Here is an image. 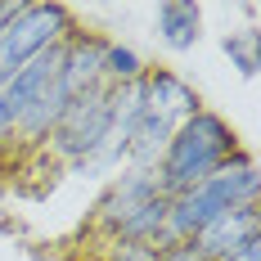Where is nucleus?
<instances>
[{"label":"nucleus","mask_w":261,"mask_h":261,"mask_svg":"<svg viewBox=\"0 0 261 261\" xmlns=\"http://www.w3.org/2000/svg\"><path fill=\"white\" fill-rule=\"evenodd\" d=\"M225 45V54L234 59V68H239V77H257V68H261V59H257V32H243V36H225L221 41Z\"/></svg>","instance_id":"nucleus-12"},{"label":"nucleus","mask_w":261,"mask_h":261,"mask_svg":"<svg viewBox=\"0 0 261 261\" xmlns=\"http://www.w3.org/2000/svg\"><path fill=\"white\" fill-rule=\"evenodd\" d=\"M225 261H261V239H248L234 257H225Z\"/></svg>","instance_id":"nucleus-15"},{"label":"nucleus","mask_w":261,"mask_h":261,"mask_svg":"<svg viewBox=\"0 0 261 261\" xmlns=\"http://www.w3.org/2000/svg\"><path fill=\"white\" fill-rule=\"evenodd\" d=\"M158 194H162V189H158L153 171H144V167H122V171H113V180L104 185V194H99L95 207H90L86 230L99 234L104 243H108V239H117V230H122L149 198H158Z\"/></svg>","instance_id":"nucleus-6"},{"label":"nucleus","mask_w":261,"mask_h":261,"mask_svg":"<svg viewBox=\"0 0 261 261\" xmlns=\"http://www.w3.org/2000/svg\"><path fill=\"white\" fill-rule=\"evenodd\" d=\"M153 23H158V41L171 54H185V50H194L198 36H203V9L194 0H167V5H158Z\"/></svg>","instance_id":"nucleus-10"},{"label":"nucleus","mask_w":261,"mask_h":261,"mask_svg":"<svg viewBox=\"0 0 261 261\" xmlns=\"http://www.w3.org/2000/svg\"><path fill=\"white\" fill-rule=\"evenodd\" d=\"M104 50H108V36L99 32H72L63 41V63H59V86L68 99H77L86 90L104 86Z\"/></svg>","instance_id":"nucleus-7"},{"label":"nucleus","mask_w":261,"mask_h":261,"mask_svg":"<svg viewBox=\"0 0 261 261\" xmlns=\"http://www.w3.org/2000/svg\"><path fill=\"white\" fill-rule=\"evenodd\" d=\"M248 239H261V203L230 207V212H221V216H212L189 243H194L207 261H225V257H234Z\"/></svg>","instance_id":"nucleus-8"},{"label":"nucleus","mask_w":261,"mask_h":261,"mask_svg":"<svg viewBox=\"0 0 261 261\" xmlns=\"http://www.w3.org/2000/svg\"><path fill=\"white\" fill-rule=\"evenodd\" d=\"M59 63H63V41H59L54 50L36 54L32 63H23L9 81H0V153H14L27 108L36 104V99H41V90L59 77Z\"/></svg>","instance_id":"nucleus-5"},{"label":"nucleus","mask_w":261,"mask_h":261,"mask_svg":"<svg viewBox=\"0 0 261 261\" xmlns=\"http://www.w3.org/2000/svg\"><path fill=\"white\" fill-rule=\"evenodd\" d=\"M153 261H207L189 239L185 243H167V248H153Z\"/></svg>","instance_id":"nucleus-14"},{"label":"nucleus","mask_w":261,"mask_h":261,"mask_svg":"<svg viewBox=\"0 0 261 261\" xmlns=\"http://www.w3.org/2000/svg\"><path fill=\"white\" fill-rule=\"evenodd\" d=\"M77 32V18L68 5H18L14 18L0 27V81H9L23 63L54 50Z\"/></svg>","instance_id":"nucleus-3"},{"label":"nucleus","mask_w":261,"mask_h":261,"mask_svg":"<svg viewBox=\"0 0 261 261\" xmlns=\"http://www.w3.org/2000/svg\"><path fill=\"white\" fill-rule=\"evenodd\" d=\"M104 261H153V248H149V243H122V239H108Z\"/></svg>","instance_id":"nucleus-13"},{"label":"nucleus","mask_w":261,"mask_h":261,"mask_svg":"<svg viewBox=\"0 0 261 261\" xmlns=\"http://www.w3.org/2000/svg\"><path fill=\"white\" fill-rule=\"evenodd\" d=\"M18 5H23V0H0V27L14 18V9H18Z\"/></svg>","instance_id":"nucleus-16"},{"label":"nucleus","mask_w":261,"mask_h":261,"mask_svg":"<svg viewBox=\"0 0 261 261\" xmlns=\"http://www.w3.org/2000/svg\"><path fill=\"white\" fill-rule=\"evenodd\" d=\"M257 198H261L257 158L248 153V149H239V153L230 158L225 167H216L203 185L185 189L176 198H167V225H162L158 248L185 243V239L198 234L212 216H221V212H230V207H248V203H257Z\"/></svg>","instance_id":"nucleus-2"},{"label":"nucleus","mask_w":261,"mask_h":261,"mask_svg":"<svg viewBox=\"0 0 261 261\" xmlns=\"http://www.w3.org/2000/svg\"><path fill=\"white\" fill-rule=\"evenodd\" d=\"M108 126H113L108 86H95V90H86V95H77L68 104V113L59 117V126H54V135L45 140L41 153L54 158L68 171H77L81 162H90V158L99 153V144L108 140Z\"/></svg>","instance_id":"nucleus-4"},{"label":"nucleus","mask_w":261,"mask_h":261,"mask_svg":"<svg viewBox=\"0 0 261 261\" xmlns=\"http://www.w3.org/2000/svg\"><path fill=\"white\" fill-rule=\"evenodd\" d=\"M198 108H203V95L180 72H171V68H149L144 72V113L180 126L185 117H194Z\"/></svg>","instance_id":"nucleus-9"},{"label":"nucleus","mask_w":261,"mask_h":261,"mask_svg":"<svg viewBox=\"0 0 261 261\" xmlns=\"http://www.w3.org/2000/svg\"><path fill=\"white\" fill-rule=\"evenodd\" d=\"M144 72H149V63L130 50V45L108 41V50H104V86H126V81H140Z\"/></svg>","instance_id":"nucleus-11"},{"label":"nucleus","mask_w":261,"mask_h":261,"mask_svg":"<svg viewBox=\"0 0 261 261\" xmlns=\"http://www.w3.org/2000/svg\"><path fill=\"white\" fill-rule=\"evenodd\" d=\"M239 149H243V144H239V130L230 126L221 113L198 108L194 117H185L180 126L171 130V140H167V149H162V158H158V167H153V180H158V189H162L167 198H176L185 189L203 185L212 171L225 167Z\"/></svg>","instance_id":"nucleus-1"}]
</instances>
